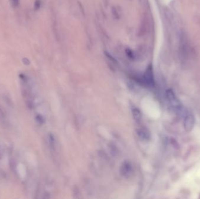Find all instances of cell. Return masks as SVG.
<instances>
[{
  "mask_svg": "<svg viewBox=\"0 0 200 199\" xmlns=\"http://www.w3.org/2000/svg\"><path fill=\"white\" fill-rule=\"evenodd\" d=\"M142 81L143 85L149 87H153L155 85L154 74L152 64L149 65L147 68H146L142 78Z\"/></svg>",
  "mask_w": 200,
  "mask_h": 199,
  "instance_id": "obj_1",
  "label": "cell"
},
{
  "mask_svg": "<svg viewBox=\"0 0 200 199\" xmlns=\"http://www.w3.org/2000/svg\"><path fill=\"white\" fill-rule=\"evenodd\" d=\"M132 113L135 121L136 123H140L142 118V114H141L140 110L136 108H133L132 110Z\"/></svg>",
  "mask_w": 200,
  "mask_h": 199,
  "instance_id": "obj_7",
  "label": "cell"
},
{
  "mask_svg": "<svg viewBox=\"0 0 200 199\" xmlns=\"http://www.w3.org/2000/svg\"><path fill=\"white\" fill-rule=\"evenodd\" d=\"M10 166H11V168L13 170L16 168V164H15V161H14V160L11 161Z\"/></svg>",
  "mask_w": 200,
  "mask_h": 199,
  "instance_id": "obj_14",
  "label": "cell"
},
{
  "mask_svg": "<svg viewBox=\"0 0 200 199\" xmlns=\"http://www.w3.org/2000/svg\"><path fill=\"white\" fill-rule=\"evenodd\" d=\"M35 120L39 124H43L45 123V119L40 114H37L35 117Z\"/></svg>",
  "mask_w": 200,
  "mask_h": 199,
  "instance_id": "obj_10",
  "label": "cell"
},
{
  "mask_svg": "<svg viewBox=\"0 0 200 199\" xmlns=\"http://www.w3.org/2000/svg\"><path fill=\"white\" fill-rule=\"evenodd\" d=\"M41 6V0H35L34 3V9L38 11Z\"/></svg>",
  "mask_w": 200,
  "mask_h": 199,
  "instance_id": "obj_11",
  "label": "cell"
},
{
  "mask_svg": "<svg viewBox=\"0 0 200 199\" xmlns=\"http://www.w3.org/2000/svg\"><path fill=\"white\" fill-rule=\"evenodd\" d=\"M11 1V3L12 6L14 8H17L19 6V2L20 1L19 0H10Z\"/></svg>",
  "mask_w": 200,
  "mask_h": 199,
  "instance_id": "obj_12",
  "label": "cell"
},
{
  "mask_svg": "<svg viewBox=\"0 0 200 199\" xmlns=\"http://www.w3.org/2000/svg\"><path fill=\"white\" fill-rule=\"evenodd\" d=\"M166 97L170 102L172 107L176 111L180 112L182 109V106L180 101L177 98L175 93L172 89H168L166 91Z\"/></svg>",
  "mask_w": 200,
  "mask_h": 199,
  "instance_id": "obj_2",
  "label": "cell"
},
{
  "mask_svg": "<svg viewBox=\"0 0 200 199\" xmlns=\"http://www.w3.org/2000/svg\"><path fill=\"white\" fill-rule=\"evenodd\" d=\"M132 166L128 161H125L122 163L120 168V173L125 177H129L132 173Z\"/></svg>",
  "mask_w": 200,
  "mask_h": 199,
  "instance_id": "obj_3",
  "label": "cell"
},
{
  "mask_svg": "<svg viewBox=\"0 0 200 199\" xmlns=\"http://www.w3.org/2000/svg\"><path fill=\"white\" fill-rule=\"evenodd\" d=\"M137 134L143 140L147 141L150 139L151 135L149 130L145 127H141L137 130Z\"/></svg>",
  "mask_w": 200,
  "mask_h": 199,
  "instance_id": "obj_5",
  "label": "cell"
},
{
  "mask_svg": "<svg viewBox=\"0 0 200 199\" xmlns=\"http://www.w3.org/2000/svg\"><path fill=\"white\" fill-rule=\"evenodd\" d=\"M125 53H126L127 57H128L129 58L132 59V60L135 58V54H134V52L131 49H128V48L126 49L125 50Z\"/></svg>",
  "mask_w": 200,
  "mask_h": 199,
  "instance_id": "obj_9",
  "label": "cell"
},
{
  "mask_svg": "<svg viewBox=\"0 0 200 199\" xmlns=\"http://www.w3.org/2000/svg\"><path fill=\"white\" fill-rule=\"evenodd\" d=\"M195 123V119L191 114H188L186 116L184 121V128L187 131H191L193 128Z\"/></svg>",
  "mask_w": 200,
  "mask_h": 199,
  "instance_id": "obj_6",
  "label": "cell"
},
{
  "mask_svg": "<svg viewBox=\"0 0 200 199\" xmlns=\"http://www.w3.org/2000/svg\"><path fill=\"white\" fill-rule=\"evenodd\" d=\"M2 155H3V151H2V149L1 148V147L0 146V158H2Z\"/></svg>",
  "mask_w": 200,
  "mask_h": 199,
  "instance_id": "obj_15",
  "label": "cell"
},
{
  "mask_svg": "<svg viewBox=\"0 0 200 199\" xmlns=\"http://www.w3.org/2000/svg\"><path fill=\"white\" fill-rule=\"evenodd\" d=\"M180 53L184 56H187L190 53V46L187 42V39L183 36L181 38L180 42Z\"/></svg>",
  "mask_w": 200,
  "mask_h": 199,
  "instance_id": "obj_4",
  "label": "cell"
},
{
  "mask_svg": "<svg viewBox=\"0 0 200 199\" xmlns=\"http://www.w3.org/2000/svg\"><path fill=\"white\" fill-rule=\"evenodd\" d=\"M48 140L49 142V145L51 148H55V140L54 138V136L52 134H50L48 136Z\"/></svg>",
  "mask_w": 200,
  "mask_h": 199,
  "instance_id": "obj_8",
  "label": "cell"
},
{
  "mask_svg": "<svg viewBox=\"0 0 200 199\" xmlns=\"http://www.w3.org/2000/svg\"><path fill=\"white\" fill-rule=\"evenodd\" d=\"M22 62H23L24 64L25 65H29L30 64V60H29V59H28L27 58H24L22 59Z\"/></svg>",
  "mask_w": 200,
  "mask_h": 199,
  "instance_id": "obj_13",
  "label": "cell"
}]
</instances>
